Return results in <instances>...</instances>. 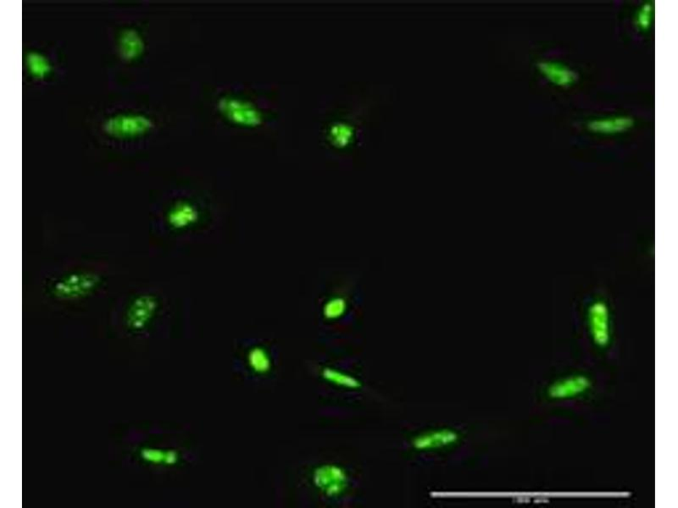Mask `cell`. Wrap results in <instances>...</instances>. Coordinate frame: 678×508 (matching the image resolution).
<instances>
[{
    "instance_id": "1",
    "label": "cell",
    "mask_w": 678,
    "mask_h": 508,
    "mask_svg": "<svg viewBox=\"0 0 678 508\" xmlns=\"http://www.w3.org/2000/svg\"><path fill=\"white\" fill-rule=\"evenodd\" d=\"M153 128L151 119L140 114H117L107 119L103 130L116 139H130L144 134Z\"/></svg>"
},
{
    "instance_id": "2",
    "label": "cell",
    "mask_w": 678,
    "mask_h": 508,
    "mask_svg": "<svg viewBox=\"0 0 678 508\" xmlns=\"http://www.w3.org/2000/svg\"><path fill=\"white\" fill-rule=\"evenodd\" d=\"M313 483L328 496H338L346 491L348 487V476L346 470L335 465H324L318 467L313 473Z\"/></svg>"
},
{
    "instance_id": "3",
    "label": "cell",
    "mask_w": 678,
    "mask_h": 508,
    "mask_svg": "<svg viewBox=\"0 0 678 508\" xmlns=\"http://www.w3.org/2000/svg\"><path fill=\"white\" fill-rule=\"evenodd\" d=\"M459 435L450 429L431 430L418 436L413 441V446L420 451L438 449L451 446L457 443Z\"/></svg>"
},
{
    "instance_id": "4",
    "label": "cell",
    "mask_w": 678,
    "mask_h": 508,
    "mask_svg": "<svg viewBox=\"0 0 678 508\" xmlns=\"http://www.w3.org/2000/svg\"><path fill=\"white\" fill-rule=\"evenodd\" d=\"M588 317L592 338L599 346H606L610 341V317L607 307L601 303L595 304Z\"/></svg>"
},
{
    "instance_id": "5",
    "label": "cell",
    "mask_w": 678,
    "mask_h": 508,
    "mask_svg": "<svg viewBox=\"0 0 678 508\" xmlns=\"http://www.w3.org/2000/svg\"><path fill=\"white\" fill-rule=\"evenodd\" d=\"M590 387V382L585 376H570L565 378L552 385L550 395L557 399L575 398L586 392Z\"/></svg>"
},
{
    "instance_id": "6",
    "label": "cell",
    "mask_w": 678,
    "mask_h": 508,
    "mask_svg": "<svg viewBox=\"0 0 678 508\" xmlns=\"http://www.w3.org/2000/svg\"><path fill=\"white\" fill-rule=\"evenodd\" d=\"M539 72L552 83L559 87H568L575 83L577 76L573 70L555 62H540Z\"/></svg>"
},
{
    "instance_id": "7",
    "label": "cell",
    "mask_w": 678,
    "mask_h": 508,
    "mask_svg": "<svg viewBox=\"0 0 678 508\" xmlns=\"http://www.w3.org/2000/svg\"><path fill=\"white\" fill-rule=\"evenodd\" d=\"M633 120L629 117H615L595 120L588 124V128L592 132L603 133V134H614L627 131L632 128Z\"/></svg>"
},
{
    "instance_id": "8",
    "label": "cell",
    "mask_w": 678,
    "mask_h": 508,
    "mask_svg": "<svg viewBox=\"0 0 678 508\" xmlns=\"http://www.w3.org/2000/svg\"><path fill=\"white\" fill-rule=\"evenodd\" d=\"M121 57L128 61L138 58L143 51V41L138 32L127 30L121 33L119 42Z\"/></svg>"
},
{
    "instance_id": "9",
    "label": "cell",
    "mask_w": 678,
    "mask_h": 508,
    "mask_svg": "<svg viewBox=\"0 0 678 508\" xmlns=\"http://www.w3.org/2000/svg\"><path fill=\"white\" fill-rule=\"evenodd\" d=\"M322 377L325 380L332 385H338L340 387L348 389H357L361 387V382L357 378L340 370L326 368L322 372Z\"/></svg>"
},
{
    "instance_id": "10",
    "label": "cell",
    "mask_w": 678,
    "mask_h": 508,
    "mask_svg": "<svg viewBox=\"0 0 678 508\" xmlns=\"http://www.w3.org/2000/svg\"><path fill=\"white\" fill-rule=\"evenodd\" d=\"M26 61H27L29 72L36 79H43L51 72V64L49 59L38 52L29 53Z\"/></svg>"
},
{
    "instance_id": "11",
    "label": "cell",
    "mask_w": 678,
    "mask_h": 508,
    "mask_svg": "<svg viewBox=\"0 0 678 508\" xmlns=\"http://www.w3.org/2000/svg\"><path fill=\"white\" fill-rule=\"evenodd\" d=\"M248 363L255 373L266 374L272 368V360L268 352L261 347H254L248 354Z\"/></svg>"
},
{
    "instance_id": "12",
    "label": "cell",
    "mask_w": 678,
    "mask_h": 508,
    "mask_svg": "<svg viewBox=\"0 0 678 508\" xmlns=\"http://www.w3.org/2000/svg\"><path fill=\"white\" fill-rule=\"evenodd\" d=\"M224 107L227 114H230L235 120H239L240 119L241 121H246V119L247 121H251L252 124H255V121L257 120V111L246 103L229 100Z\"/></svg>"
},
{
    "instance_id": "13",
    "label": "cell",
    "mask_w": 678,
    "mask_h": 508,
    "mask_svg": "<svg viewBox=\"0 0 678 508\" xmlns=\"http://www.w3.org/2000/svg\"><path fill=\"white\" fill-rule=\"evenodd\" d=\"M654 7L651 3H646L639 10L638 16V25L642 30L650 28L652 17H653Z\"/></svg>"
}]
</instances>
